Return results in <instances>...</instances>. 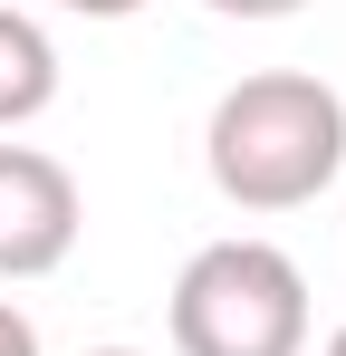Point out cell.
Listing matches in <instances>:
<instances>
[{
  "label": "cell",
  "instance_id": "6da1fadb",
  "mask_svg": "<svg viewBox=\"0 0 346 356\" xmlns=\"http://www.w3.org/2000/svg\"><path fill=\"white\" fill-rule=\"evenodd\" d=\"M202 164L240 212H298L346 174V97L308 67H260L222 87L202 125Z\"/></svg>",
  "mask_w": 346,
  "mask_h": 356
},
{
  "label": "cell",
  "instance_id": "7a4b0ae2",
  "mask_svg": "<svg viewBox=\"0 0 346 356\" xmlns=\"http://www.w3.org/2000/svg\"><path fill=\"white\" fill-rule=\"evenodd\" d=\"M308 347V280L279 241H202L173 280V356H298Z\"/></svg>",
  "mask_w": 346,
  "mask_h": 356
},
{
  "label": "cell",
  "instance_id": "3957f363",
  "mask_svg": "<svg viewBox=\"0 0 346 356\" xmlns=\"http://www.w3.org/2000/svg\"><path fill=\"white\" fill-rule=\"evenodd\" d=\"M87 232L77 174L39 145H0V280H49Z\"/></svg>",
  "mask_w": 346,
  "mask_h": 356
},
{
  "label": "cell",
  "instance_id": "277c9868",
  "mask_svg": "<svg viewBox=\"0 0 346 356\" xmlns=\"http://www.w3.org/2000/svg\"><path fill=\"white\" fill-rule=\"evenodd\" d=\"M58 106V49L29 10H0V125H29Z\"/></svg>",
  "mask_w": 346,
  "mask_h": 356
},
{
  "label": "cell",
  "instance_id": "5b68a950",
  "mask_svg": "<svg viewBox=\"0 0 346 356\" xmlns=\"http://www.w3.org/2000/svg\"><path fill=\"white\" fill-rule=\"evenodd\" d=\"M202 10H222V19H288V10H308V0H202Z\"/></svg>",
  "mask_w": 346,
  "mask_h": 356
},
{
  "label": "cell",
  "instance_id": "8992f818",
  "mask_svg": "<svg viewBox=\"0 0 346 356\" xmlns=\"http://www.w3.org/2000/svg\"><path fill=\"white\" fill-rule=\"evenodd\" d=\"M0 356H39V327H29L10 298H0Z\"/></svg>",
  "mask_w": 346,
  "mask_h": 356
},
{
  "label": "cell",
  "instance_id": "52a82bcc",
  "mask_svg": "<svg viewBox=\"0 0 346 356\" xmlns=\"http://www.w3.org/2000/svg\"><path fill=\"white\" fill-rule=\"evenodd\" d=\"M58 10H87V19H135L145 0H58Z\"/></svg>",
  "mask_w": 346,
  "mask_h": 356
},
{
  "label": "cell",
  "instance_id": "ba28073f",
  "mask_svg": "<svg viewBox=\"0 0 346 356\" xmlns=\"http://www.w3.org/2000/svg\"><path fill=\"white\" fill-rule=\"evenodd\" d=\"M87 356H145V347H87Z\"/></svg>",
  "mask_w": 346,
  "mask_h": 356
},
{
  "label": "cell",
  "instance_id": "9c48e42d",
  "mask_svg": "<svg viewBox=\"0 0 346 356\" xmlns=\"http://www.w3.org/2000/svg\"><path fill=\"white\" fill-rule=\"evenodd\" d=\"M327 356H346V327H337V337H327Z\"/></svg>",
  "mask_w": 346,
  "mask_h": 356
}]
</instances>
